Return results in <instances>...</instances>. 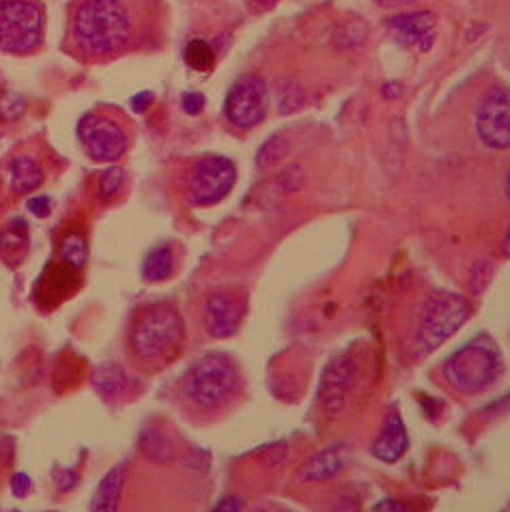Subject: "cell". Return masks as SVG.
<instances>
[{
  "label": "cell",
  "instance_id": "cell-2",
  "mask_svg": "<svg viewBox=\"0 0 510 512\" xmlns=\"http://www.w3.org/2000/svg\"><path fill=\"white\" fill-rule=\"evenodd\" d=\"M134 41V18L123 0H80L69 22V46L82 61L102 63Z\"/></svg>",
  "mask_w": 510,
  "mask_h": 512
},
{
  "label": "cell",
  "instance_id": "cell-18",
  "mask_svg": "<svg viewBox=\"0 0 510 512\" xmlns=\"http://www.w3.org/2000/svg\"><path fill=\"white\" fill-rule=\"evenodd\" d=\"M28 250H31V233H28V224L22 218L11 220L3 231H0V261L7 267H20Z\"/></svg>",
  "mask_w": 510,
  "mask_h": 512
},
{
  "label": "cell",
  "instance_id": "cell-3",
  "mask_svg": "<svg viewBox=\"0 0 510 512\" xmlns=\"http://www.w3.org/2000/svg\"><path fill=\"white\" fill-rule=\"evenodd\" d=\"M472 304L452 291H435L418 304L405 338V351L424 358L455 334L470 319Z\"/></svg>",
  "mask_w": 510,
  "mask_h": 512
},
{
  "label": "cell",
  "instance_id": "cell-12",
  "mask_svg": "<svg viewBox=\"0 0 510 512\" xmlns=\"http://www.w3.org/2000/svg\"><path fill=\"white\" fill-rule=\"evenodd\" d=\"M476 132L491 149L510 147V91L489 89L476 108Z\"/></svg>",
  "mask_w": 510,
  "mask_h": 512
},
{
  "label": "cell",
  "instance_id": "cell-13",
  "mask_svg": "<svg viewBox=\"0 0 510 512\" xmlns=\"http://www.w3.org/2000/svg\"><path fill=\"white\" fill-rule=\"evenodd\" d=\"M435 13L433 11H407L388 20L390 31L401 44L427 52L435 44Z\"/></svg>",
  "mask_w": 510,
  "mask_h": 512
},
{
  "label": "cell",
  "instance_id": "cell-19",
  "mask_svg": "<svg viewBox=\"0 0 510 512\" xmlns=\"http://www.w3.org/2000/svg\"><path fill=\"white\" fill-rule=\"evenodd\" d=\"M138 452L155 465L173 463L177 448L173 437L160 424H147L138 435Z\"/></svg>",
  "mask_w": 510,
  "mask_h": 512
},
{
  "label": "cell",
  "instance_id": "cell-20",
  "mask_svg": "<svg viewBox=\"0 0 510 512\" xmlns=\"http://www.w3.org/2000/svg\"><path fill=\"white\" fill-rule=\"evenodd\" d=\"M91 383L95 392L99 394V398H104L106 403L121 401L127 388H130V379H127L125 371L119 364L97 366L91 375Z\"/></svg>",
  "mask_w": 510,
  "mask_h": 512
},
{
  "label": "cell",
  "instance_id": "cell-26",
  "mask_svg": "<svg viewBox=\"0 0 510 512\" xmlns=\"http://www.w3.org/2000/svg\"><path fill=\"white\" fill-rule=\"evenodd\" d=\"M52 480H54V485H56V489H59L61 493H67V491H72L76 485H78V474L74 472V469H61V467H56L54 472H52Z\"/></svg>",
  "mask_w": 510,
  "mask_h": 512
},
{
  "label": "cell",
  "instance_id": "cell-29",
  "mask_svg": "<svg viewBox=\"0 0 510 512\" xmlns=\"http://www.w3.org/2000/svg\"><path fill=\"white\" fill-rule=\"evenodd\" d=\"M11 485H13V495H16V497H26L28 493H31V480H28L26 474L13 476Z\"/></svg>",
  "mask_w": 510,
  "mask_h": 512
},
{
  "label": "cell",
  "instance_id": "cell-14",
  "mask_svg": "<svg viewBox=\"0 0 510 512\" xmlns=\"http://www.w3.org/2000/svg\"><path fill=\"white\" fill-rule=\"evenodd\" d=\"M409 446L405 422L401 420V414L396 409H390L384 420V426L373 442V457L384 463H396L399 461Z\"/></svg>",
  "mask_w": 510,
  "mask_h": 512
},
{
  "label": "cell",
  "instance_id": "cell-27",
  "mask_svg": "<svg viewBox=\"0 0 510 512\" xmlns=\"http://www.w3.org/2000/svg\"><path fill=\"white\" fill-rule=\"evenodd\" d=\"M181 108L188 112V115H198L205 108V95L196 93V91H188L181 95Z\"/></svg>",
  "mask_w": 510,
  "mask_h": 512
},
{
  "label": "cell",
  "instance_id": "cell-11",
  "mask_svg": "<svg viewBox=\"0 0 510 512\" xmlns=\"http://www.w3.org/2000/svg\"><path fill=\"white\" fill-rule=\"evenodd\" d=\"M82 284V272L61 263L59 259H52L35 282L33 302L41 312H52L65 302L74 300L80 293Z\"/></svg>",
  "mask_w": 510,
  "mask_h": 512
},
{
  "label": "cell",
  "instance_id": "cell-24",
  "mask_svg": "<svg viewBox=\"0 0 510 512\" xmlns=\"http://www.w3.org/2000/svg\"><path fill=\"white\" fill-rule=\"evenodd\" d=\"M340 467H343V454H340V448L332 446L315 454V457L306 463L302 474L306 480H325L338 474Z\"/></svg>",
  "mask_w": 510,
  "mask_h": 512
},
{
  "label": "cell",
  "instance_id": "cell-10",
  "mask_svg": "<svg viewBox=\"0 0 510 512\" xmlns=\"http://www.w3.org/2000/svg\"><path fill=\"white\" fill-rule=\"evenodd\" d=\"M248 312V295L239 287H220L205 297L203 325L209 338L224 340L239 332Z\"/></svg>",
  "mask_w": 510,
  "mask_h": 512
},
{
  "label": "cell",
  "instance_id": "cell-22",
  "mask_svg": "<svg viewBox=\"0 0 510 512\" xmlns=\"http://www.w3.org/2000/svg\"><path fill=\"white\" fill-rule=\"evenodd\" d=\"M125 485V465H115L110 472L99 482V487L91 500V510L95 512H112L119 510L121 495Z\"/></svg>",
  "mask_w": 510,
  "mask_h": 512
},
{
  "label": "cell",
  "instance_id": "cell-7",
  "mask_svg": "<svg viewBox=\"0 0 510 512\" xmlns=\"http://www.w3.org/2000/svg\"><path fill=\"white\" fill-rule=\"evenodd\" d=\"M46 35V9L37 0H0V52L28 56Z\"/></svg>",
  "mask_w": 510,
  "mask_h": 512
},
{
  "label": "cell",
  "instance_id": "cell-6",
  "mask_svg": "<svg viewBox=\"0 0 510 512\" xmlns=\"http://www.w3.org/2000/svg\"><path fill=\"white\" fill-rule=\"evenodd\" d=\"M237 183L235 164L224 155L194 160L179 179V196L190 207H214L231 194Z\"/></svg>",
  "mask_w": 510,
  "mask_h": 512
},
{
  "label": "cell",
  "instance_id": "cell-5",
  "mask_svg": "<svg viewBox=\"0 0 510 512\" xmlns=\"http://www.w3.org/2000/svg\"><path fill=\"white\" fill-rule=\"evenodd\" d=\"M504 371L502 353L487 334L478 336L450 355L444 377L461 394H478L491 388Z\"/></svg>",
  "mask_w": 510,
  "mask_h": 512
},
{
  "label": "cell",
  "instance_id": "cell-25",
  "mask_svg": "<svg viewBox=\"0 0 510 512\" xmlns=\"http://www.w3.org/2000/svg\"><path fill=\"white\" fill-rule=\"evenodd\" d=\"M186 61L196 71H209L216 63V54L203 39H194L186 48Z\"/></svg>",
  "mask_w": 510,
  "mask_h": 512
},
{
  "label": "cell",
  "instance_id": "cell-17",
  "mask_svg": "<svg viewBox=\"0 0 510 512\" xmlns=\"http://www.w3.org/2000/svg\"><path fill=\"white\" fill-rule=\"evenodd\" d=\"M351 388V362L347 358H338L330 364L328 371L323 375L321 386V403L323 407L336 414L343 407L347 392Z\"/></svg>",
  "mask_w": 510,
  "mask_h": 512
},
{
  "label": "cell",
  "instance_id": "cell-33",
  "mask_svg": "<svg viewBox=\"0 0 510 512\" xmlns=\"http://www.w3.org/2000/svg\"><path fill=\"white\" fill-rule=\"evenodd\" d=\"M504 190H506V196H508V201H510V170H508V175H506V183H504Z\"/></svg>",
  "mask_w": 510,
  "mask_h": 512
},
{
  "label": "cell",
  "instance_id": "cell-4",
  "mask_svg": "<svg viewBox=\"0 0 510 512\" xmlns=\"http://www.w3.org/2000/svg\"><path fill=\"white\" fill-rule=\"evenodd\" d=\"M239 386L242 375L229 353L211 351L196 360L188 373L181 377L179 394L183 403L201 414H214L229 405Z\"/></svg>",
  "mask_w": 510,
  "mask_h": 512
},
{
  "label": "cell",
  "instance_id": "cell-16",
  "mask_svg": "<svg viewBox=\"0 0 510 512\" xmlns=\"http://www.w3.org/2000/svg\"><path fill=\"white\" fill-rule=\"evenodd\" d=\"M54 259L61 263L84 272L89 265V235L84 231V226L72 224L67 229H61L56 235V246H54Z\"/></svg>",
  "mask_w": 510,
  "mask_h": 512
},
{
  "label": "cell",
  "instance_id": "cell-23",
  "mask_svg": "<svg viewBox=\"0 0 510 512\" xmlns=\"http://www.w3.org/2000/svg\"><path fill=\"white\" fill-rule=\"evenodd\" d=\"M177 254L170 244L153 246L143 259V280L145 282H164L175 274Z\"/></svg>",
  "mask_w": 510,
  "mask_h": 512
},
{
  "label": "cell",
  "instance_id": "cell-31",
  "mask_svg": "<svg viewBox=\"0 0 510 512\" xmlns=\"http://www.w3.org/2000/svg\"><path fill=\"white\" fill-rule=\"evenodd\" d=\"M502 252H504V256H510V224H508L504 241H502Z\"/></svg>",
  "mask_w": 510,
  "mask_h": 512
},
{
  "label": "cell",
  "instance_id": "cell-1",
  "mask_svg": "<svg viewBox=\"0 0 510 512\" xmlns=\"http://www.w3.org/2000/svg\"><path fill=\"white\" fill-rule=\"evenodd\" d=\"M186 347V321L173 302L138 306L125 332L127 360L143 375H158L175 364Z\"/></svg>",
  "mask_w": 510,
  "mask_h": 512
},
{
  "label": "cell",
  "instance_id": "cell-8",
  "mask_svg": "<svg viewBox=\"0 0 510 512\" xmlns=\"http://www.w3.org/2000/svg\"><path fill=\"white\" fill-rule=\"evenodd\" d=\"M78 140L84 155L97 164H115L132 145L130 127L115 112L97 108L78 123Z\"/></svg>",
  "mask_w": 510,
  "mask_h": 512
},
{
  "label": "cell",
  "instance_id": "cell-30",
  "mask_svg": "<svg viewBox=\"0 0 510 512\" xmlns=\"http://www.w3.org/2000/svg\"><path fill=\"white\" fill-rule=\"evenodd\" d=\"M151 102H153V93H149V91L140 93V95H136V97L132 99V104H134V108H136L138 112H145Z\"/></svg>",
  "mask_w": 510,
  "mask_h": 512
},
{
  "label": "cell",
  "instance_id": "cell-15",
  "mask_svg": "<svg viewBox=\"0 0 510 512\" xmlns=\"http://www.w3.org/2000/svg\"><path fill=\"white\" fill-rule=\"evenodd\" d=\"M7 177L9 188L16 196H28L44 186L46 168L41 162L28 153H18L16 158L7 162Z\"/></svg>",
  "mask_w": 510,
  "mask_h": 512
},
{
  "label": "cell",
  "instance_id": "cell-32",
  "mask_svg": "<svg viewBox=\"0 0 510 512\" xmlns=\"http://www.w3.org/2000/svg\"><path fill=\"white\" fill-rule=\"evenodd\" d=\"M252 3H257V5H261V7H274L278 0H252Z\"/></svg>",
  "mask_w": 510,
  "mask_h": 512
},
{
  "label": "cell",
  "instance_id": "cell-9",
  "mask_svg": "<svg viewBox=\"0 0 510 512\" xmlns=\"http://www.w3.org/2000/svg\"><path fill=\"white\" fill-rule=\"evenodd\" d=\"M224 117L237 130H252L267 117V84L257 74L237 78L224 99Z\"/></svg>",
  "mask_w": 510,
  "mask_h": 512
},
{
  "label": "cell",
  "instance_id": "cell-28",
  "mask_svg": "<svg viewBox=\"0 0 510 512\" xmlns=\"http://www.w3.org/2000/svg\"><path fill=\"white\" fill-rule=\"evenodd\" d=\"M28 209H31L37 218H48L52 211V203L48 196H35L28 201Z\"/></svg>",
  "mask_w": 510,
  "mask_h": 512
},
{
  "label": "cell",
  "instance_id": "cell-21",
  "mask_svg": "<svg viewBox=\"0 0 510 512\" xmlns=\"http://www.w3.org/2000/svg\"><path fill=\"white\" fill-rule=\"evenodd\" d=\"M125 170L119 166H108L102 173H97L91 181V201L97 207H110L121 198V192L125 188Z\"/></svg>",
  "mask_w": 510,
  "mask_h": 512
}]
</instances>
